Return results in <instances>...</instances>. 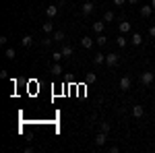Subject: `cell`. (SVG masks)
Masks as SVG:
<instances>
[{"instance_id":"cell-1","label":"cell","mask_w":155,"mask_h":153,"mask_svg":"<svg viewBox=\"0 0 155 153\" xmlns=\"http://www.w3.org/2000/svg\"><path fill=\"white\" fill-rule=\"evenodd\" d=\"M141 85L143 87H151V85H155V75L149 71H145L143 75H141Z\"/></svg>"},{"instance_id":"cell-2","label":"cell","mask_w":155,"mask_h":153,"mask_svg":"<svg viewBox=\"0 0 155 153\" xmlns=\"http://www.w3.org/2000/svg\"><path fill=\"white\" fill-rule=\"evenodd\" d=\"M93 11H95V2H93V0H85L83 4H81V12H83L85 17H87V15H91Z\"/></svg>"},{"instance_id":"cell-3","label":"cell","mask_w":155,"mask_h":153,"mask_svg":"<svg viewBox=\"0 0 155 153\" xmlns=\"http://www.w3.org/2000/svg\"><path fill=\"white\" fill-rule=\"evenodd\" d=\"M118 62H120V54H116V52L106 54V64H107V66H116Z\"/></svg>"},{"instance_id":"cell-4","label":"cell","mask_w":155,"mask_h":153,"mask_svg":"<svg viewBox=\"0 0 155 153\" xmlns=\"http://www.w3.org/2000/svg\"><path fill=\"white\" fill-rule=\"evenodd\" d=\"M106 141H107V132L99 130V132L95 135V145H97V147H104V145H106Z\"/></svg>"},{"instance_id":"cell-5","label":"cell","mask_w":155,"mask_h":153,"mask_svg":"<svg viewBox=\"0 0 155 153\" xmlns=\"http://www.w3.org/2000/svg\"><path fill=\"white\" fill-rule=\"evenodd\" d=\"M118 85H120V89H122V91H128V89H130V85H132L130 77H122Z\"/></svg>"},{"instance_id":"cell-6","label":"cell","mask_w":155,"mask_h":153,"mask_svg":"<svg viewBox=\"0 0 155 153\" xmlns=\"http://www.w3.org/2000/svg\"><path fill=\"white\" fill-rule=\"evenodd\" d=\"M91 29L95 31L97 35H99V33H104V29H106V21H95V23L91 25Z\"/></svg>"},{"instance_id":"cell-7","label":"cell","mask_w":155,"mask_h":153,"mask_svg":"<svg viewBox=\"0 0 155 153\" xmlns=\"http://www.w3.org/2000/svg\"><path fill=\"white\" fill-rule=\"evenodd\" d=\"M46 15H48L50 19H54V17L58 15V6H56V4H48V6H46Z\"/></svg>"},{"instance_id":"cell-8","label":"cell","mask_w":155,"mask_h":153,"mask_svg":"<svg viewBox=\"0 0 155 153\" xmlns=\"http://www.w3.org/2000/svg\"><path fill=\"white\" fill-rule=\"evenodd\" d=\"M151 12H153V6H151V4L141 6V17H143V19H149V17H151Z\"/></svg>"},{"instance_id":"cell-9","label":"cell","mask_w":155,"mask_h":153,"mask_svg":"<svg viewBox=\"0 0 155 153\" xmlns=\"http://www.w3.org/2000/svg\"><path fill=\"white\" fill-rule=\"evenodd\" d=\"M132 116H134V118H143L145 116V108L139 106V104H137V106H132Z\"/></svg>"},{"instance_id":"cell-10","label":"cell","mask_w":155,"mask_h":153,"mask_svg":"<svg viewBox=\"0 0 155 153\" xmlns=\"http://www.w3.org/2000/svg\"><path fill=\"white\" fill-rule=\"evenodd\" d=\"M118 29H120V33H124V35H126V33H128V31L132 29V25L128 23V21H122V23L118 25Z\"/></svg>"},{"instance_id":"cell-11","label":"cell","mask_w":155,"mask_h":153,"mask_svg":"<svg viewBox=\"0 0 155 153\" xmlns=\"http://www.w3.org/2000/svg\"><path fill=\"white\" fill-rule=\"evenodd\" d=\"M130 44L132 46H141V44H143V35H141V33H132L130 35Z\"/></svg>"},{"instance_id":"cell-12","label":"cell","mask_w":155,"mask_h":153,"mask_svg":"<svg viewBox=\"0 0 155 153\" xmlns=\"http://www.w3.org/2000/svg\"><path fill=\"white\" fill-rule=\"evenodd\" d=\"M50 72H52V75H62V64H60V62H54V64L50 66Z\"/></svg>"},{"instance_id":"cell-13","label":"cell","mask_w":155,"mask_h":153,"mask_svg":"<svg viewBox=\"0 0 155 153\" xmlns=\"http://www.w3.org/2000/svg\"><path fill=\"white\" fill-rule=\"evenodd\" d=\"M81 46H83L85 50H89V48L93 46V39H91V37H87V35H85V37H81Z\"/></svg>"},{"instance_id":"cell-14","label":"cell","mask_w":155,"mask_h":153,"mask_svg":"<svg viewBox=\"0 0 155 153\" xmlns=\"http://www.w3.org/2000/svg\"><path fill=\"white\" fill-rule=\"evenodd\" d=\"M60 52H62V56H64V58H71V56H72V46H62Z\"/></svg>"},{"instance_id":"cell-15","label":"cell","mask_w":155,"mask_h":153,"mask_svg":"<svg viewBox=\"0 0 155 153\" xmlns=\"http://www.w3.org/2000/svg\"><path fill=\"white\" fill-rule=\"evenodd\" d=\"M93 62H95V64H104V62H106V54L97 52L95 56H93Z\"/></svg>"},{"instance_id":"cell-16","label":"cell","mask_w":155,"mask_h":153,"mask_svg":"<svg viewBox=\"0 0 155 153\" xmlns=\"http://www.w3.org/2000/svg\"><path fill=\"white\" fill-rule=\"evenodd\" d=\"M116 44H118L120 48H126V44H128V42H126V35H124V33H120V35L116 37Z\"/></svg>"},{"instance_id":"cell-17","label":"cell","mask_w":155,"mask_h":153,"mask_svg":"<svg viewBox=\"0 0 155 153\" xmlns=\"http://www.w3.org/2000/svg\"><path fill=\"white\" fill-rule=\"evenodd\" d=\"M31 44H33V37H31V35H23V39H21V46H23V48H29Z\"/></svg>"},{"instance_id":"cell-18","label":"cell","mask_w":155,"mask_h":153,"mask_svg":"<svg viewBox=\"0 0 155 153\" xmlns=\"http://www.w3.org/2000/svg\"><path fill=\"white\" fill-rule=\"evenodd\" d=\"M99 130L110 132V130H112V124H110V122H106V120H101V122H99Z\"/></svg>"},{"instance_id":"cell-19","label":"cell","mask_w":155,"mask_h":153,"mask_svg":"<svg viewBox=\"0 0 155 153\" xmlns=\"http://www.w3.org/2000/svg\"><path fill=\"white\" fill-rule=\"evenodd\" d=\"M41 31L48 35V33H52V31H54V25H52V23H44V25H41Z\"/></svg>"},{"instance_id":"cell-20","label":"cell","mask_w":155,"mask_h":153,"mask_svg":"<svg viewBox=\"0 0 155 153\" xmlns=\"http://www.w3.org/2000/svg\"><path fill=\"white\" fill-rule=\"evenodd\" d=\"M97 81V75L95 72H87V77H85V83H95Z\"/></svg>"},{"instance_id":"cell-21","label":"cell","mask_w":155,"mask_h":153,"mask_svg":"<svg viewBox=\"0 0 155 153\" xmlns=\"http://www.w3.org/2000/svg\"><path fill=\"white\" fill-rule=\"evenodd\" d=\"M104 21H106V23H112V21H114V12L106 11V12H104Z\"/></svg>"},{"instance_id":"cell-22","label":"cell","mask_w":155,"mask_h":153,"mask_svg":"<svg viewBox=\"0 0 155 153\" xmlns=\"http://www.w3.org/2000/svg\"><path fill=\"white\" fill-rule=\"evenodd\" d=\"M4 56H6L8 60H15V56H17V52H15L12 48H6V52H4Z\"/></svg>"},{"instance_id":"cell-23","label":"cell","mask_w":155,"mask_h":153,"mask_svg":"<svg viewBox=\"0 0 155 153\" xmlns=\"http://www.w3.org/2000/svg\"><path fill=\"white\" fill-rule=\"evenodd\" d=\"M95 42H97V44H99V46H106V44H107V37L104 35V33H99V35L95 37Z\"/></svg>"},{"instance_id":"cell-24","label":"cell","mask_w":155,"mask_h":153,"mask_svg":"<svg viewBox=\"0 0 155 153\" xmlns=\"http://www.w3.org/2000/svg\"><path fill=\"white\" fill-rule=\"evenodd\" d=\"M52 39H54V42H64V33H62V31H54Z\"/></svg>"},{"instance_id":"cell-25","label":"cell","mask_w":155,"mask_h":153,"mask_svg":"<svg viewBox=\"0 0 155 153\" xmlns=\"http://www.w3.org/2000/svg\"><path fill=\"white\" fill-rule=\"evenodd\" d=\"M62 58H64V56H62V52H52V60H54V62H62Z\"/></svg>"},{"instance_id":"cell-26","label":"cell","mask_w":155,"mask_h":153,"mask_svg":"<svg viewBox=\"0 0 155 153\" xmlns=\"http://www.w3.org/2000/svg\"><path fill=\"white\" fill-rule=\"evenodd\" d=\"M52 42H54V39H50V37H46V39H41V46H44V48H48L50 44H52Z\"/></svg>"},{"instance_id":"cell-27","label":"cell","mask_w":155,"mask_h":153,"mask_svg":"<svg viewBox=\"0 0 155 153\" xmlns=\"http://www.w3.org/2000/svg\"><path fill=\"white\" fill-rule=\"evenodd\" d=\"M6 42H8V37H6V35L0 37V44H2V46H6Z\"/></svg>"},{"instance_id":"cell-28","label":"cell","mask_w":155,"mask_h":153,"mask_svg":"<svg viewBox=\"0 0 155 153\" xmlns=\"http://www.w3.org/2000/svg\"><path fill=\"white\" fill-rule=\"evenodd\" d=\"M124 2H126V0H114V4H116V6H122Z\"/></svg>"},{"instance_id":"cell-29","label":"cell","mask_w":155,"mask_h":153,"mask_svg":"<svg viewBox=\"0 0 155 153\" xmlns=\"http://www.w3.org/2000/svg\"><path fill=\"white\" fill-rule=\"evenodd\" d=\"M149 35H151V37H155V25L151 27V29H149Z\"/></svg>"},{"instance_id":"cell-30","label":"cell","mask_w":155,"mask_h":153,"mask_svg":"<svg viewBox=\"0 0 155 153\" xmlns=\"http://www.w3.org/2000/svg\"><path fill=\"white\" fill-rule=\"evenodd\" d=\"M126 2H128V4H137L139 0H126Z\"/></svg>"},{"instance_id":"cell-31","label":"cell","mask_w":155,"mask_h":153,"mask_svg":"<svg viewBox=\"0 0 155 153\" xmlns=\"http://www.w3.org/2000/svg\"><path fill=\"white\" fill-rule=\"evenodd\" d=\"M151 6H153V11H155V0H151Z\"/></svg>"},{"instance_id":"cell-32","label":"cell","mask_w":155,"mask_h":153,"mask_svg":"<svg viewBox=\"0 0 155 153\" xmlns=\"http://www.w3.org/2000/svg\"><path fill=\"white\" fill-rule=\"evenodd\" d=\"M93 2H99V0H93Z\"/></svg>"},{"instance_id":"cell-33","label":"cell","mask_w":155,"mask_h":153,"mask_svg":"<svg viewBox=\"0 0 155 153\" xmlns=\"http://www.w3.org/2000/svg\"><path fill=\"white\" fill-rule=\"evenodd\" d=\"M83 2H85V0H83Z\"/></svg>"}]
</instances>
